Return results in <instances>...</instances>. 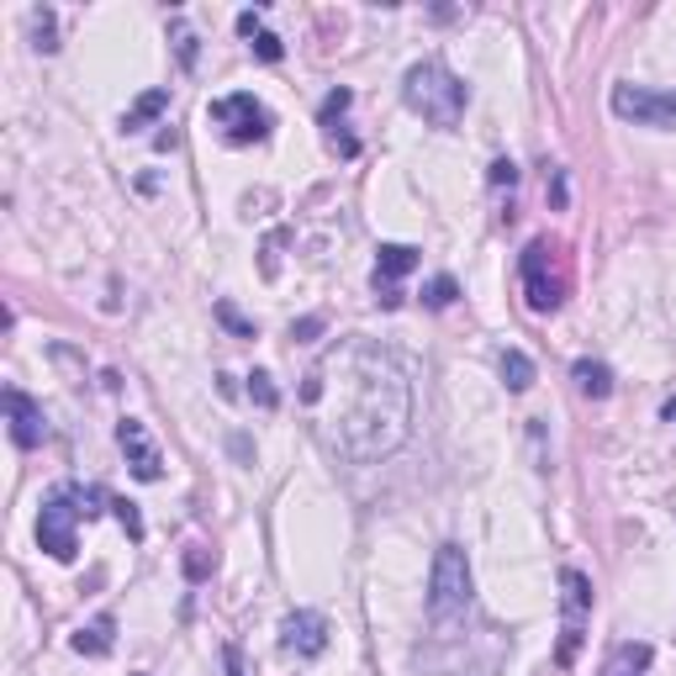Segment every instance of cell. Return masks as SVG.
<instances>
[{
  "label": "cell",
  "instance_id": "1",
  "mask_svg": "<svg viewBox=\"0 0 676 676\" xmlns=\"http://www.w3.org/2000/svg\"><path fill=\"white\" fill-rule=\"evenodd\" d=\"M301 407L339 461L376 465L412 433V370L376 339H339L301 380Z\"/></svg>",
  "mask_w": 676,
  "mask_h": 676
},
{
  "label": "cell",
  "instance_id": "2",
  "mask_svg": "<svg viewBox=\"0 0 676 676\" xmlns=\"http://www.w3.org/2000/svg\"><path fill=\"white\" fill-rule=\"evenodd\" d=\"M402 101L429 128H455L465 117V101H470V90L465 80L450 69V64H439V58H423V64H412L402 75Z\"/></svg>",
  "mask_w": 676,
  "mask_h": 676
},
{
  "label": "cell",
  "instance_id": "3",
  "mask_svg": "<svg viewBox=\"0 0 676 676\" xmlns=\"http://www.w3.org/2000/svg\"><path fill=\"white\" fill-rule=\"evenodd\" d=\"M470 608V561H465L461 544H439L433 555V576H429V613L439 623L455 619Z\"/></svg>",
  "mask_w": 676,
  "mask_h": 676
},
{
  "label": "cell",
  "instance_id": "4",
  "mask_svg": "<svg viewBox=\"0 0 676 676\" xmlns=\"http://www.w3.org/2000/svg\"><path fill=\"white\" fill-rule=\"evenodd\" d=\"M608 107H613V117L634 122V128H661V133H672V128H676V90H650V85H613Z\"/></svg>",
  "mask_w": 676,
  "mask_h": 676
},
{
  "label": "cell",
  "instance_id": "5",
  "mask_svg": "<svg viewBox=\"0 0 676 676\" xmlns=\"http://www.w3.org/2000/svg\"><path fill=\"white\" fill-rule=\"evenodd\" d=\"M587 613H592V587L581 570H561V650L555 661L570 666L576 650H581V634H587Z\"/></svg>",
  "mask_w": 676,
  "mask_h": 676
},
{
  "label": "cell",
  "instance_id": "6",
  "mask_svg": "<svg viewBox=\"0 0 676 676\" xmlns=\"http://www.w3.org/2000/svg\"><path fill=\"white\" fill-rule=\"evenodd\" d=\"M523 297L534 312H555L561 297H566V275L555 270V248L534 239V244L523 248Z\"/></svg>",
  "mask_w": 676,
  "mask_h": 676
},
{
  "label": "cell",
  "instance_id": "7",
  "mask_svg": "<svg viewBox=\"0 0 676 676\" xmlns=\"http://www.w3.org/2000/svg\"><path fill=\"white\" fill-rule=\"evenodd\" d=\"M212 122L217 128H228V137L233 143H259V137L270 133V111L259 107L254 96H222V101H212Z\"/></svg>",
  "mask_w": 676,
  "mask_h": 676
},
{
  "label": "cell",
  "instance_id": "8",
  "mask_svg": "<svg viewBox=\"0 0 676 676\" xmlns=\"http://www.w3.org/2000/svg\"><path fill=\"white\" fill-rule=\"evenodd\" d=\"M75 523H80V508H69V497H54L43 513H37V544L54 555V561H75Z\"/></svg>",
  "mask_w": 676,
  "mask_h": 676
},
{
  "label": "cell",
  "instance_id": "9",
  "mask_svg": "<svg viewBox=\"0 0 676 676\" xmlns=\"http://www.w3.org/2000/svg\"><path fill=\"white\" fill-rule=\"evenodd\" d=\"M280 650L297 655V661H318L328 650V619L312 613V608H297L291 619L280 623Z\"/></svg>",
  "mask_w": 676,
  "mask_h": 676
},
{
  "label": "cell",
  "instance_id": "10",
  "mask_svg": "<svg viewBox=\"0 0 676 676\" xmlns=\"http://www.w3.org/2000/svg\"><path fill=\"white\" fill-rule=\"evenodd\" d=\"M117 444H122V455H128V465H133L137 481H159L164 476L159 444L148 439V429H143L137 418H122V423H117Z\"/></svg>",
  "mask_w": 676,
  "mask_h": 676
},
{
  "label": "cell",
  "instance_id": "11",
  "mask_svg": "<svg viewBox=\"0 0 676 676\" xmlns=\"http://www.w3.org/2000/svg\"><path fill=\"white\" fill-rule=\"evenodd\" d=\"M418 270V248H407V244H380L376 248V291H386V307H397V280H402V275H412Z\"/></svg>",
  "mask_w": 676,
  "mask_h": 676
},
{
  "label": "cell",
  "instance_id": "12",
  "mask_svg": "<svg viewBox=\"0 0 676 676\" xmlns=\"http://www.w3.org/2000/svg\"><path fill=\"white\" fill-rule=\"evenodd\" d=\"M5 412H11V444L16 450H37L43 444V407L27 391H5Z\"/></svg>",
  "mask_w": 676,
  "mask_h": 676
},
{
  "label": "cell",
  "instance_id": "13",
  "mask_svg": "<svg viewBox=\"0 0 676 676\" xmlns=\"http://www.w3.org/2000/svg\"><path fill=\"white\" fill-rule=\"evenodd\" d=\"M570 376H576V386H581V397H597V402H602V397L613 391V370H608L602 359H576Z\"/></svg>",
  "mask_w": 676,
  "mask_h": 676
},
{
  "label": "cell",
  "instance_id": "14",
  "mask_svg": "<svg viewBox=\"0 0 676 676\" xmlns=\"http://www.w3.org/2000/svg\"><path fill=\"white\" fill-rule=\"evenodd\" d=\"M650 672V645H619L608 655L602 676H645Z\"/></svg>",
  "mask_w": 676,
  "mask_h": 676
},
{
  "label": "cell",
  "instance_id": "15",
  "mask_svg": "<svg viewBox=\"0 0 676 676\" xmlns=\"http://www.w3.org/2000/svg\"><path fill=\"white\" fill-rule=\"evenodd\" d=\"M497 370H502V380H508V391H529V386H534V359H529L523 350H502Z\"/></svg>",
  "mask_w": 676,
  "mask_h": 676
},
{
  "label": "cell",
  "instance_id": "16",
  "mask_svg": "<svg viewBox=\"0 0 676 676\" xmlns=\"http://www.w3.org/2000/svg\"><path fill=\"white\" fill-rule=\"evenodd\" d=\"M111 629H117V623L101 613L96 623H85L80 634H75V650H80V655H107V650H111Z\"/></svg>",
  "mask_w": 676,
  "mask_h": 676
},
{
  "label": "cell",
  "instance_id": "17",
  "mask_svg": "<svg viewBox=\"0 0 676 676\" xmlns=\"http://www.w3.org/2000/svg\"><path fill=\"white\" fill-rule=\"evenodd\" d=\"M164 107H169V96H164V90H148V96H143V101H137V107L128 111V117H122V128H128V133L148 128V122H154V117H159Z\"/></svg>",
  "mask_w": 676,
  "mask_h": 676
},
{
  "label": "cell",
  "instance_id": "18",
  "mask_svg": "<svg viewBox=\"0 0 676 676\" xmlns=\"http://www.w3.org/2000/svg\"><path fill=\"white\" fill-rule=\"evenodd\" d=\"M423 301H429V307H450V301H455V280H450V275H439V280H429V291H423Z\"/></svg>",
  "mask_w": 676,
  "mask_h": 676
},
{
  "label": "cell",
  "instance_id": "19",
  "mask_svg": "<svg viewBox=\"0 0 676 676\" xmlns=\"http://www.w3.org/2000/svg\"><path fill=\"white\" fill-rule=\"evenodd\" d=\"M248 397H254V402H259V407H275V402H280V397H275V386H270V376H265V370H254V376H248Z\"/></svg>",
  "mask_w": 676,
  "mask_h": 676
},
{
  "label": "cell",
  "instance_id": "20",
  "mask_svg": "<svg viewBox=\"0 0 676 676\" xmlns=\"http://www.w3.org/2000/svg\"><path fill=\"white\" fill-rule=\"evenodd\" d=\"M254 54L265 58V64H275L280 58V37L275 32H254Z\"/></svg>",
  "mask_w": 676,
  "mask_h": 676
},
{
  "label": "cell",
  "instance_id": "21",
  "mask_svg": "<svg viewBox=\"0 0 676 676\" xmlns=\"http://www.w3.org/2000/svg\"><path fill=\"white\" fill-rule=\"evenodd\" d=\"M175 43H180V58H186V64H196V37H190L186 22H175Z\"/></svg>",
  "mask_w": 676,
  "mask_h": 676
},
{
  "label": "cell",
  "instance_id": "22",
  "mask_svg": "<svg viewBox=\"0 0 676 676\" xmlns=\"http://www.w3.org/2000/svg\"><path fill=\"white\" fill-rule=\"evenodd\" d=\"M491 180H497V186H513L518 175H513V164L502 159V164H491Z\"/></svg>",
  "mask_w": 676,
  "mask_h": 676
},
{
  "label": "cell",
  "instance_id": "23",
  "mask_svg": "<svg viewBox=\"0 0 676 676\" xmlns=\"http://www.w3.org/2000/svg\"><path fill=\"white\" fill-rule=\"evenodd\" d=\"M222 661H228V676H248V672H244V661H239V650H233V645L222 650Z\"/></svg>",
  "mask_w": 676,
  "mask_h": 676
}]
</instances>
